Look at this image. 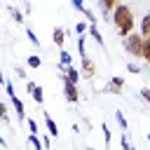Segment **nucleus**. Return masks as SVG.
Instances as JSON below:
<instances>
[{"label":"nucleus","instance_id":"nucleus-27","mask_svg":"<svg viewBox=\"0 0 150 150\" xmlns=\"http://www.w3.org/2000/svg\"><path fill=\"white\" fill-rule=\"evenodd\" d=\"M141 96H143V101H148V103H150V89H148V87H143V89H141Z\"/></svg>","mask_w":150,"mask_h":150},{"label":"nucleus","instance_id":"nucleus-18","mask_svg":"<svg viewBox=\"0 0 150 150\" xmlns=\"http://www.w3.org/2000/svg\"><path fill=\"white\" fill-rule=\"evenodd\" d=\"M9 14L14 16V21H16V23H23V14H21L16 7H9Z\"/></svg>","mask_w":150,"mask_h":150},{"label":"nucleus","instance_id":"nucleus-7","mask_svg":"<svg viewBox=\"0 0 150 150\" xmlns=\"http://www.w3.org/2000/svg\"><path fill=\"white\" fill-rule=\"evenodd\" d=\"M42 117H45V124H47V134H49L52 138H56V136H59V127H56V122L52 120V115H49L47 110H45V115H42Z\"/></svg>","mask_w":150,"mask_h":150},{"label":"nucleus","instance_id":"nucleus-10","mask_svg":"<svg viewBox=\"0 0 150 150\" xmlns=\"http://www.w3.org/2000/svg\"><path fill=\"white\" fill-rule=\"evenodd\" d=\"M122 87H124V80H122V77H112L110 84H108V89H110L112 94H117V96L122 94Z\"/></svg>","mask_w":150,"mask_h":150},{"label":"nucleus","instance_id":"nucleus-26","mask_svg":"<svg viewBox=\"0 0 150 150\" xmlns=\"http://www.w3.org/2000/svg\"><path fill=\"white\" fill-rule=\"evenodd\" d=\"M122 150H134V148L129 145V138H127V134H122Z\"/></svg>","mask_w":150,"mask_h":150},{"label":"nucleus","instance_id":"nucleus-1","mask_svg":"<svg viewBox=\"0 0 150 150\" xmlns=\"http://www.w3.org/2000/svg\"><path fill=\"white\" fill-rule=\"evenodd\" d=\"M112 23H115V28L122 38L131 35L134 33V12H131V7L129 5H117L112 9Z\"/></svg>","mask_w":150,"mask_h":150},{"label":"nucleus","instance_id":"nucleus-11","mask_svg":"<svg viewBox=\"0 0 150 150\" xmlns=\"http://www.w3.org/2000/svg\"><path fill=\"white\" fill-rule=\"evenodd\" d=\"M30 96H33V101H35L38 105H42V101H45V94H42V87H40V84H35V87L30 89Z\"/></svg>","mask_w":150,"mask_h":150},{"label":"nucleus","instance_id":"nucleus-23","mask_svg":"<svg viewBox=\"0 0 150 150\" xmlns=\"http://www.w3.org/2000/svg\"><path fill=\"white\" fill-rule=\"evenodd\" d=\"M75 30H77V35H84V33H87V30H89V26H87V23H84V21H80V23H77V26H75Z\"/></svg>","mask_w":150,"mask_h":150},{"label":"nucleus","instance_id":"nucleus-25","mask_svg":"<svg viewBox=\"0 0 150 150\" xmlns=\"http://www.w3.org/2000/svg\"><path fill=\"white\" fill-rule=\"evenodd\" d=\"M82 14L87 16V23H96V16H94V12H91V9H84Z\"/></svg>","mask_w":150,"mask_h":150},{"label":"nucleus","instance_id":"nucleus-4","mask_svg":"<svg viewBox=\"0 0 150 150\" xmlns=\"http://www.w3.org/2000/svg\"><path fill=\"white\" fill-rule=\"evenodd\" d=\"M59 70L63 73V77H66V80H70V82H75V84L80 82V75H82V73H80L75 66H61V63H59Z\"/></svg>","mask_w":150,"mask_h":150},{"label":"nucleus","instance_id":"nucleus-15","mask_svg":"<svg viewBox=\"0 0 150 150\" xmlns=\"http://www.w3.org/2000/svg\"><path fill=\"white\" fill-rule=\"evenodd\" d=\"M145 63H150V38H143V56H141Z\"/></svg>","mask_w":150,"mask_h":150},{"label":"nucleus","instance_id":"nucleus-14","mask_svg":"<svg viewBox=\"0 0 150 150\" xmlns=\"http://www.w3.org/2000/svg\"><path fill=\"white\" fill-rule=\"evenodd\" d=\"M59 59H61V66H73V54H70L68 49H61Z\"/></svg>","mask_w":150,"mask_h":150},{"label":"nucleus","instance_id":"nucleus-13","mask_svg":"<svg viewBox=\"0 0 150 150\" xmlns=\"http://www.w3.org/2000/svg\"><path fill=\"white\" fill-rule=\"evenodd\" d=\"M28 143H30L35 150H45V143H42V138H40L38 134H28Z\"/></svg>","mask_w":150,"mask_h":150},{"label":"nucleus","instance_id":"nucleus-12","mask_svg":"<svg viewBox=\"0 0 150 150\" xmlns=\"http://www.w3.org/2000/svg\"><path fill=\"white\" fill-rule=\"evenodd\" d=\"M141 35L143 38H150V12L141 19Z\"/></svg>","mask_w":150,"mask_h":150},{"label":"nucleus","instance_id":"nucleus-16","mask_svg":"<svg viewBox=\"0 0 150 150\" xmlns=\"http://www.w3.org/2000/svg\"><path fill=\"white\" fill-rule=\"evenodd\" d=\"M115 120H117V124L122 127V131H127V129H129V122H127V117H124L120 110H115Z\"/></svg>","mask_w":150,"mask_h":150},{"label":"nucleus","instance_id":"nucleus-8","mask_svg":"<svg viewBox=\"0 0 150 150\" xmlns=\"http://www.w3.org/2000/svg\"><path fill=\"white\" fill-rule=\"evenodd\" d=\"M52 40H54V45H56L59 49H63V42H66V30L56 26V28L52 30Z\"/></svg>","mask_w":150,"mask_h":150},{"label":"nucleus","instance_id":"nucleus-9","mask_svg":"<svg viewBox=\"0 0 150 150\" xmlns=\"http://www.w3.org/2000/svg\"><path fill=\"white\" fill-rule=\"evenodd\" d=\"M89 38H94V42L98 45V47H105V42H103V35H101V30L96 28V23H89Z\"/></svg>","mask_w":150,"mask_h":150},{"label":"nucleus","instance_id":"nucleus-21","mask_svg":"<svg viewBox=\"0 0 150 150\" xmlns=\"http://www.w3.org/2000/svg\"><path fill=\"white\" fill-rule=\"evenodd\" d=\"M127 70H129L131 75H141V66H136V63H131V61L127 63Z\"/></svg>","mask_w":150,"mask_h":150},{"label":"nucleus","instance_id":"nucleus-28","mask_svg":"<svg viewBox=\"0 0 150 150\" xmlns=\"http://www.w3.org/2000/svg\"><path fill=\"white\" fill-rule=\"evenodd\" d=\"M148 141H150V131H148Z\"/></svg>","mask_w":150,"mask_h":150},{"label":"nucleus","instance_id":"nucleus-17","mask_svg":"<svg viewBox=\"0 0 150 150\" xmlns=\"http://www.w3.org/2000/svg\"><path fill=\"white\" fill-rule=\"evenodd\" d=\"M101 131H103V143L110 145V127H108L105 122H101Z\"/></svg>","mask_w":150,"mask_h":150},{"label":"nucleus","instance_id":"nucleus-29","mask_svg":"<svg viewBox=\"0 0 150 150\" xmlns=\"http://www.w3.org/2000/svg\"><path fill=\"white\" fill-rule=\"evenodd\" d=\"M134 150H138V148H134Z\"/></svg>","mask_w":150,"mask_h":150},{"label":"nucleus","instance_id":"nucleus-3","mask_svg":"<svg viewBox=\"0 0 150 150\" xmlns=\"http://www.w3.org/2000/svg\"><path fill=\"white\" fill-rule=\"evenodd\" d=\"M63 96H66V101H68V103H77V101H80L77 84H75V82H70V80H66V77H63Z\"/></svg>","mask_w":150,"mask_h":150},{"label":"nucleus","instance_id":"nucleus-22","mask_svg":"<svg viewBox=\"0 0 150 150\" xmlns=\"http://www.w3.org/2000/svg\"><path fill=\"white\" fill-rule=\"evenodd\" d=\"M26 124H28V131H30V134H38V122H35L33 117H28Z\"/></svg>","mask_w":150,"mask_h":150},{"label":"nucleus","instance_id":"nucleus-20","mask_svg":"<svg viewBox=\"0 0 150 150\" xmlns=\"http://www.w3.org/2000/svg\"><path fill=\"white\" fill-rule=\"evenodd\" d=\"M26 35H28V40H30V45H35V47H40V40L35 38V33H33L30 28H26Z\"/></svg>","mask_w":150,"mask_h":150},{"label":"nucleus","instance_id":"nucleus-2","mask_svg":"<svg viewBox=\"0 0 150 150\" xmlns=\"http://www.w3.org/2000/svg\"><path fill=\"white\" fill-rule=\"evenodd\" d=\"M124 49L134 56V59H141L143 56V35L141 33H131L124 38Z\"/></svg>","mask_w":150,"mask_h":150},{"label":"nucleus","instance_id":"nucleus-5","mask_svg":"<svg viewBox=\"0 0 150 150\" xmlns=\"http://www.w3.org/2000/svg\"><path fill=\"white\" fill-rule=\"evenodd\" d=\"M9 101H12V105H14V110H16V120L19 122H23L26 120V108H23V101L14 94V96H9Z\"/></svg>","mask_w":150,"mask_h":150},{"label":"nucleus","instance_id":"nucleus-24","mask_svg":"<svg viewBox=\"0 0 150 150\" xmlns=\"http://www.w3.org/2000/svg\"><path fill=\"white\" fill-rule=\"evenodd\" d=\"M70 5H73L77 12H84V9H87V7H84V0H70Z\"/></svg>","mask_w":150,"mask_h":150},{"label":"nucleus","instance_id":"nucleus-6","mask_svg":"<svg viewBox=\"0 0 150 150\" xmlns=\"http://www.w3.org/2000/svg\"><path fill=\"white\" fill-rule=\"evenodd\" d=\"M82 75H84V77H94V75H96V63H94L89 56L82 59Z\"/></svg>","mask_w":150,"mask_h":150},{"label":"nucleus","instance_id":"nucleus-19","mask_svg":"<svg viewBox=\"0 0 150 150\" xmlns=\"http://www.w3.org/2000/svg\"><path fill=\"white\" fill-rule=\"evenodd\" d=\"M28 66H30V68H40V66H42V59H40V56H28Z\"/></svg>","mask_w":150,"mask_h":150}]
</instances>
